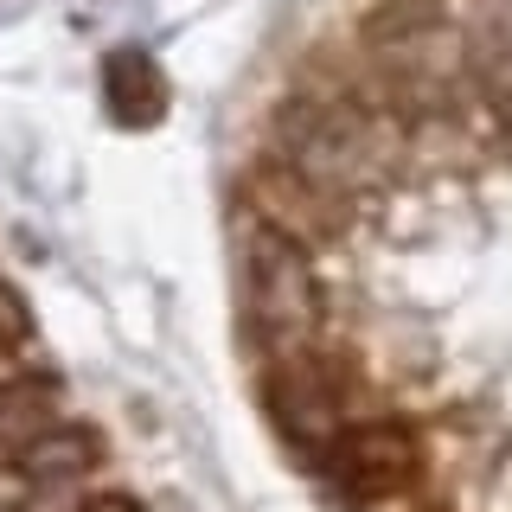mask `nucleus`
<instances>
[{"mask_svg": "<svg viewBox=\"0 0 512 512\" xmlns=\"http://www.w3.org/2000/svg\"><path fill=\"white\" fill-rule=\"evenodd\" d=\"M77 512H141L135 500H122V493H109V500H84Z\"/></svg>", "mask_w": 512, "mask_h": 512, "instance_id": "1a4fd4ad", "label": "nucleus"}, {"mask_svg": "<svg viewBox=\"0 0 512 512\" xmlns=\"http://www.w3.org/2000/svg\"><path fill=\"white\" fill-rule=\"evenodd\" d=\"M269 410H276V423L301 448H314V455H327V448L340 442V397L320 384L314 365H282V372H269Z\"/></svg>", "mask_w": 512, "mask_h": 512, "instance_id": "20e7f679", "label": "nucleus"}, {"mask_svg": "<svg viewBox=\"0 0 512 512\" xmlns=\"http://www.w3.org/2000/svg\"><path fill=\"white\" fill-rule=\"evenodd\" d=\"M416 455L423 448L404 423H359V429H340V442L320 455V468L359 500H384V493L416 480Z\"/></svg>", "mask_w": 512, "mask_h": 512, "instance_id": "7ed1b4c3", "label": "nucleus"}, {"mask_svg": "<svg viewBox=\"0 0 512 512\" xmlns=\"http://www.w3.org/2000/svg\"><path fill=\"white\" fill-rule=\"evenodd\" d=\"M52 429H58V378L26 372V378L0 384V448L26 455V448H39Z\"/></svg>", "mask_w": 512, "mask_h": 512, "instance_id": "423d86ee", "label": "nucleus"}, {"mask_svg": "<svg viewBox=\"0 0 512 512\" xmlns=\"http://www.w3.org/2000/svg\"><path fill=\"white\" fill-rule=\"evenodd\" d=\"M103 103L122 128H148L167 116V77H160L154 52H141V45L103 52Z\"/></svg>", "mask_w": 512, "mask_h": 512, "instance_id": "39448f33", "label": "nucleus"}, {"mask_svg": "<svg viewBox=\"0 0 512 512\" xmlns=\"http://www.w3.org/2000/svg\"><path fill=\"white\" fill-rule=\"evenodd\" d=\"M96 461H103V442H96L90 429H77V423H58L39 448H26V455H20V468L32 480H52V487H64V480L90 474Z\"/></svg>", "mask_w": 512, "mask_h": 512, "instance_id": "0eeeda50", "label": "nucleus"}, {"mask_svg": "<svg viewBox=\"0 0 512 512\" xmlns=\"http://www.w3.org/2000/svg\"><path fill=\"white\" fill-rule=\"evenodd\" d=\"M244 276H250V314L276 346H295L320 327V282L308 269V250L282 224H256L244 244Z\"/></svg>", "mask_w": 512, "mask_h": 512, "instance_id": "f257e3e1", "label": "nucleus"}, {"mask_svg": "<svg viewBox=\"0 0 512 512\" xmlns=\"http://www.w3.org/2000/svg\"><path fill=\"white\" fill-rule=\"evenodd\" d=\"M282 148L301 167V180L327 186V192H352L378 173L384 141L372 135V122L359 109H333V103H295L282 116Z\"/></svg>", "mask_w": 512, "mask_h": 512, "instance_id": "f03ea898", "label": "nucleus"}, {"mask_svg": "<svg viewBox=\"0 0 512 512\" xmlns=\"http://www.w3.org/2000/svg\"><path fill=\"white\" fill-rule=\"evenodd\" d=\"M26 340H32V314H26L20 288L0 282V359H7V352H20Z\"/></svg>", "mask_w": 512, "mask_h": 512, "instance_id": "6e6552de", "label": "nucleus"}]
</instances>
